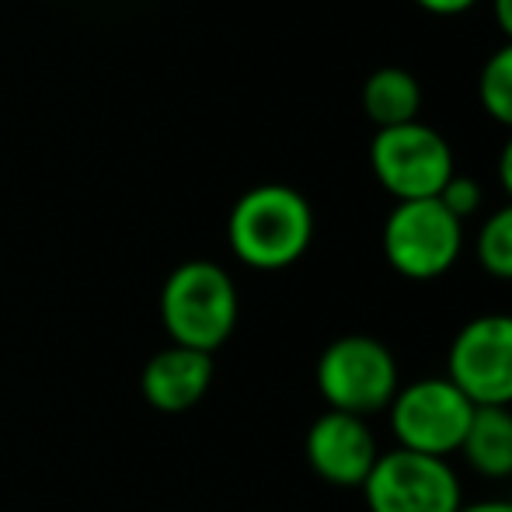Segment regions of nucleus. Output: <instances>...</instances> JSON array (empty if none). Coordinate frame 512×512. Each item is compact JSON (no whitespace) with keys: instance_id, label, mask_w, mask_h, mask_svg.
Instances as JSON below:
<instances>
[{"instance_id":"obj_6","label":"nucleus","mask_w":512,"mask_h":512,"mask_svg":"<svg viewBox=\"0 0 512 512\" xmlns=\"http://www.w3.org/2000/svg\"><path fill=\"white\" fill-rule=\"evenodd\" d=\"M474 405L450 377H425L401 387L391 401V429L401 450L446 460L460 453Z\"/></svg>"},{"instance_id":"obj_15","label":"nucleus","mask_w":512,"mask_h":512,"mask_svg":"<svg viewBox=\"0 0 512 512\" xmlns=\"http://www.w3.org/2000/svg\"><path fill=\"white\" fill-rule=\"evenodd\" d=\"M439 203H443L446 213H453L460 223L467 220V216H474L485 203V192H481V182L471 175H453L450 182L443 185V192H439Z\"/></svg>"},{"instance_id":"obj_14","label":"nucleus","mask_w":512,"mask_h":512,"mask_svg":"<svg viewBox=\"0 0 512 512\" xmlns=\"http://www.w3.org/2000/svg\"><path fill=\"white\" fill-rule=\"evenodd\" d=\"M478 262L488 276L495 279H512V203L495 209L478 230Z\"/></svg>"},{"instance_id":"obj_17","label":"nucleus","mask_w":512,"mask_h":512,"mask_svg":"<svg viewBox=\"0 0 512 512\" xmlns=\"http://www.w3.org/2000/svg\"><path fill=\"white\" fill-rule=\"evenodd\" d=\"M499 182H502V189H506V196L512 203V136L506 140V147H502V154H499Z\"/></svg>"},{"instance_id":"obj_18","label":"nucleus","mask_w":512,"mask_h":512,"mask_svg":"<svg viewBox=\"0 0 512 512\" xmlns=\"http://www.w3.org/2000/svg\"><path fill=\"white\" fill-rule=\"evenodd\" d=\"M492 11H495V21H499L502 35L512 42V0H492Z\"/></svg>"},{"instance_id":"obj_7","label":"nucleus","mask_w":512,"mask_h":512,"mask_svg":"<svg viewBox=\"0 0 512 512\" xmlns=\"http://www.w3.org/2000/svg\"><path fill=\"white\" fill-rule=\"evenodd\" d=\"M446 377L474 408H512V314L471 317L450 342Z\"/></svg>"},{"instance_id":"obj_12","label":"nucleus","mask_w":512,"mask_h":512,"mask_svg":"<svg viewBox=\"0 0 512 512\" xmlns=\"http://www.w3.org/2000/svg\"><path fill=\"white\" fill-rule=\"evenodd\" d=\"M460 453L481 478H512V408H474Z\"/></svg>"},{"instance_id":"obj_9","label":"nucleus","mask_w":512,"mask_h":512,"mask_svg":"<svg viewBox=\"0 0 512 512\" xmlns=\"http://www.w3.org/2000/svg\"><path fill=\"white\" fill-rule=\"evenodd\" d=\"M307 464L335 488H363L380 460V446L366 418L345 411H324L307 429Z\"/></svg>"},{"instance_id":"obj_1","label":"nucleus","mask_w":512,"mask_h":512,"mask_svg":"<svg viewBox=\"0 0 512 512\" xmlns=\"http://www.w3.org/2000/svg\"><path fill=\"white\" fill-rule=\"evenodd\" d=\"M310 237H314V209L290 185H255L230 209V251L251 269H290L307 255Z\"/></svg>"},{"instance_id":"obj_2","label":"nucleus","mask_w":512,"mask_h":512,"mask_svg":"<svg viewBox=\"0 0 512 512\" xmlns=\"http://www.w3.org/2000/svg\"><path fill=\"white\" fill-rule=\"evenodd\" d=\"M237 286L216 262H182L161 290V321L175 345L213 356L237 328Z\"/></svg>"},{"instance_id":"obj_13","label":"nucleus","mask_w":512,"mask_h":512,"mask_svg":"<svg viewBox=\"0 0 512 512\" xmlns=\"http://www.w3.org/2000/svg\"><path fill=\"white\" fill-rule=\"evenodd\" d=\"M478 98H481V108H485L495 122L512 129V42L495 49L485 67H481Z\"/></svg>"},{"instance_id":"obj_5","label":"nucleus","mask_w":512,"mask_h":512,"mask_svg":"<svg viewBox=\"0 0 512 512\" xmlns=\"http://www.w3.org/2000/svg\"><path fill=\"white\" fill-rule=\"evenodd\" d=\"M370 168L398 203L436 199L443 185L457 175L446 136L425 122L377 129L370 143Z\"/></svg>"},{"instance_id":"obj_19","label":"nucleus","mask_w":512,"mask_h":512,"mask_svg":"<svg viewBox=\"0 0 512 512\" xmlns=\"http://www.w3.org/2000/svg\"><path fill=\"white\" fill-rule=\"evenodd\" d=\"M460 512H512V502H502V499L474 502V506H460Z\"/></svg>"},{"instance_id":"obj_16","label":"nucleus","mask_w":512,"mask_h":512,"mask_svg":"<svg viewBox=\"0 0 512 512\" xmlns=\"http://www.w3.org/2000/svg\"><path fill=\"white\" fill-rule=\"evenodd\" d=\"M418 7H425L429 14H464L471 11L478 0H415Z\"/></svg>"},{"instance_id":"obj_3","label":"nucleus","mask_w":512,"mask_h":512,"mask_svg":"<svg viewBox=\"0 0 512 512\" xmlns=\"http://www.w3.org/2000/svg\"><path fill=\"white\" fill-rule=\"evenodd\" d=\"M317 391L331 411L373 415L391 408L398 384V359L373 335H342L317 359Z\"/></svg>"},{"instance_id":"obj_4","label":"nucleus","mask_w":512,"mask_h":512,"mask_svg":"<svg viewBox=\"0 0 512 512\" xmlns=\"http://www.w3.org/2000/svg\"><path fill=\"white\" fill-rule=\"evenodd\" d=\"M380 244L398 276L425 283V279L446 276L457 265L464 248V223L446 213L439 199L398 203L387 213Z\"/></svg>"},{"instance_id":"obj_8","label":"nucleus","mask_w":512,"mask_h":512,"mask_svg":"<svg viewBox=\"0 0 512 512\" xmlns=\"http://www.w3.org/2000/svg\"><path fill=\"white\" fill-rule=\"evenodd\" d=\"M363 495L370 512H460L464 506L457 471L446 460L401 446L380 453Z\"/></svg>"},{"instance_id":"obj_11","label":"nucleus","mask_w":512,"mask_h":512,"mask_svg":"<svg viewBox=\"0 0 512 512\" xmlns=\"http://www.w3.org/2000/svg\"><path fill=\"white\" fill-rule=\"evenodd\" d=\"M363 108L377 129H394L418 122L422 112V88L418 77L405 67H380L363 84Z\"/></svg>"},{"instance_id":"obj_10","label":"nucleus","mask_w":512,"mask_h":512,"mask_svg":"<svg viewBox=\"0 0 512 512\" xmlns=\"http://www.w3.org/2000/svg\"><path fill=\"white\" fill-rule=\"evenodd\" d=\"M209 384H213V356L175 342L157 352V356H150L140 377L147 405L168 411V415L196 408L206 398Z\"/></svg>"}]
</instances>
